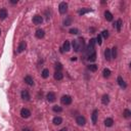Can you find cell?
<instances>
[{
  "label": "cell",
  "instance_id": "obj_12",
  "mask_svg": "<svg viewBox=\"0 0 131 131\" xmlns=\"http://www.w3.org/2000/svg\"><path fill=\"white\" fill-rule=\"evenodd\" d=\"M97 114H98L97 110H94L93 113H92V116H91V120H92L93 124H96V122H97V116H98Z\"/></svg>",
  "mask_w": 131,
  "mask_h": 131
},
{
  "label": "cell",
  "instance_id": "obj_6",
  "mask_svg": "<svg viewBox=\"0 0 131 131\" xmlns=\"http://www.w3.org/2000/svg\"><path fill=\"white\" fill-rule=\"evenodd\" d=\"M21 116H22V118L27 119V118H29L31 116V112L28 109H22L21 110Z\"/></svg>",
  "mask_w": 131,
  "mask_h": 131
},
{
  "label": "cell",
  "instance_id": "obj_5",
  "mask_svg": "<svg viewBox=\"0 0 131 131\" xmlns=\"http://www.w3.org/2000/svg\"><path fill=\"white\" fill-rule=\"evenodd\" d=\"M21 96H22L23 99L26 100V101L30 100V98H31L30 93H29V91H28V90H23V91H22V93H21Z\"/></svg>",
  "mask_w": 131,
  "mask_h": 131
},
{
  "label": "cell",
  "instance_id": "obj_36",
  "mask_svg": "<svg viewBox=\"0 0 131 131\" xmlns=\"http://www.w3.org/2000/svg\"><path fill=\"white\" fill-rule=\"evenodd\" d=\"M95 41H96L99 45H100L101 43H103V41H101V36H100V35H98V36H97V38H96V40H95Z\"/></svg>",
  "mask_w": 131,
  "mask_h": 131
},
{
  "label": "cell",
  "instance_id": "obj_15",
  "mask_svg": "<svg viewBox=\"0 0 131 131\" xmlns=\"http://www.w3.org/2000/svg\"><path fill=\"white\" fill-rule=\"evenodd\" d=\"M6 16H7V10H6L5 8L0 9V19H6Z\"/></svg>",
  "mask_w": 131,
  "mask_h": 131
},
{
  "label": "cell",
  "instance_id": "obj_29",
  "mask_svg": "<svg viewBox=\"0 0 131 131\" xmlns=\"http://www.w3.org/2000/svg\"><path fill=\"white\" fill-rule=\"evenodd\" d=\"M88 70L91 72H95L97 70V66L96 65H89L88 66Z\"/></svg>",
  "mask_w": 131,
  "mask_h": 131
},
{
  "label": "cell",
  "instance_id": "obj_7",
  "mask_svg": "<svg viewBox=\"0 0 131 131\" xmlns=\"http://www.w3.org/2000/svg\"><path fill=\"white\" fill-rule=\"evenodd\" d=\"M46 98L49 103H53V101H55V99H56V96H55L54 92H48L46 95Z\"/></svg>",
  "mask_w": 131,
  "mask_h": 131
},
{
  "label": "cell",
  "instance_id": "obj_27",
  "mask_svg": "<svg viewBox=\"0 0 131 131\" xmlns=\"http://www.w3.org/2000/svg\"><path fill=\"white\" fill-rule=\"evenodd\" d=\"M95 39H91V40L89 41V45H88V47H89V49H93L94 48V45H95Z\"/></svg>",
  "mask_w": 131,
  "mask_h": 131
},
{
  "label": "cell",
  "instance_id": "obj_17",
  "mask_svg": "<svg viewBox=\"0 0 131 131\" xmlns=\"http://www.w3.org/2000/svg\"><path fill=\"white\" fill-rule=\"evenodd\" d=\"M114 27L117 28V31L118 32H120L121 31V28H122V21H121V19H118V21L114 24Z\"/></svg>",
  "mask_w": 131,
  "mask_h": 131
},
{
  "label": "cell",
  "instance_id": "obj_23",
  "mask_svg": "<svg viewBox=\"0 0 131 131\" xmlns=\"http://www.w3.org/2000/svg\"><path fill=\"white\" fill-rule=\"evenodd\" d=\"M73 48H74L75 51H79L80 50V46H79V43H78L77 40L73 41Z\"/></svg>",
  "mask_w": 131,
  "mask_h": 131
},
{
  "label": "cell",
  "instance_id": "obj_35",
  "mask_svg": "<svg viewBox=\"0 0 131 131\" xmlns=\"http://www.w3.org/2000/svg\"><path fill=\"white\" fill-rule=\"evenodd\" d=\"M100 36H103V38H108L109 37V31H107V30H104V31H103V33H101V35Z\"/></svg>",
  "mask_w": 131,
  "mask_h": 131
},
{
  "label": "cell",
  "instance_id": "obj_1",
  "mask_svg": "<svg viewBox=\"0 0 131 131\" xmlns=\"http://www.w3.org/2000/svg\"><path fill=\"white\" fill-rule=\"evenodd\" d=\"M58 10H60V14H64L68 11V4L66 2H61L60 5H58Z\"/></svg>",
  "mask_w": 131,
  "mask_h": 131
},
{
  "label": "cell",
  "instance_id": "obj_21",
  "mask_svg": "<svg viewBox=\"0 0 131 131\" xmlns=\"http://www.w3.org/2000/svg\"><path fill=\"white\" fill-rule=\"evenodd\" d=\"M101 101H103V104H108L110 103V97L108 94H104V95L103 96V98H101Z\"/></svg>",
  "mask_w": 131,
  "mask_h": 131
},
{
  "label": "cell",
  "instance_id": "obj_37",
  "mask_svg": "<svg viewBox=\"0 0 131 131\" xmlns=\"http://www.w3.org/2000/svg\"><path fill=\"white\" fill-rule=\"evenodd\" d=\"M23 131H31V129H29V128H25V129H23Z\"/></svg>",
  "mask_w": 131,
  "mask_h": 131
},
{
  "label": "cell",
  "instance_id": "obj_22",
  "mask_svg": "<svg viewBox=\"0 0 131 131\" xmlns=\"http://www.w3.org/2000/svg\"><path fill=\"white\" fill-rule=\"evenodd\" d=\"M63 48H64V50H65V51H70V49H71L70 42H69V41H66L65 43H64V46H63Z\"/></svg>",
  "mask_w": 131,
  "mask_h": 131
},
{
  "label": "cell",
  "instance_id": "obj_40",
  "mask_svg": "<svg viewBox=\"0 0 131 131\" xmlns=\"http://www.w3.org/2000/svg\"><path fill=\"white\" fill-rule=\"evenodd\" d=\"M0 34H1V31H0Z\"/></svg>",
  "mask_w": 131,
  "mask_h": 131
},
{
  "label": "cell",
  "instance_id": "obj_14",
  "mask_svg": "<svg viewBox=\"0 0 131 131\" xmlns=\"http://www.w3.org/2000/svg\"><path fill=\"white\" fill-rule=\"evenodd\" d=\"M54 79L55 80H61V79H63V78H64V74L63 73H61V72H55V73H54Z\"/></svg>",
  "mask_w": 131,
  "mask_h": 131
},
{
  "label": "cell",
  "instance_id": "obj_24",
  "mask_svg": "<svg viewBox=\"0 0 131 131\" xmlns=\"http://www.w3.org/2000/svg\"><path fill=\"white\" fill-rule=\"evenodd\" d=\"M95 60H96V53H95V52H92V53L88 56V61H94Z\"/></svg>",
  "mask_w": 131,
  "mask_h": 131
},
{
  "label": "cell",
  "instance_id": "obj_26",
  "mask_svg": "<svg viewBox=\"0 0 131 131\" xmlns=\"http://www.w3.org/2000/svg\"><path fill=\"white\" fill-rule=\"evenodd\" d=\"M103 73V77L104 78H109L111 76V71L109 70V69H104Z\"/></svg>",
  "mask_w": 131,
  "mask_h": 131
},
{
  "label": "cell",
  "instance_id": "obj_19",
  "mask_svg": "<svg viewBox=\"0 0 131 131\" xmlns=\"http://www.w3.org/2000/svg\"><path fill=\"white\" fill-rule=\"evenodd\" d=\"M104 57H106V60L107 61H110L111 60V49H109V48H107L106 50H104Z\"/></svg>",
  "mask_w": 131,
  "mask_h": 131
},
{
  "label": "cell",
  "instance_id": "obj_18",
  "mask_svg": "<svg viewBox=\"0 0 131 131\" xmlns=\"http://www.w3.org/2000/svg\"><path fill=\"white\" fill-rule=\"evenodd\" d=\"M24 80H25V82L28 85H33V84H34V81H33V78L31 76H26Z\"/></svg>",
  "mask_w": 131,
  "mask_h": 131
},
{
  "label": "cell",
  "instance_id": "obj_34",
  "mask_svg": "<svg viewBox=\"0 0 131 131\" xmlns=\"http://www.w3.org/2000/svg\"><path fill=\"white\" fill-rule=\"evenodd\" d=\"M78 29H76V28H72L70 31H69V33H70V34H74V35H76V34H78Z\"/></svg>",
  "mask_w": 131,
  "mask_h": 131
},
{
  "label": "cell",
  "instance_id": "obj_28",
  "mask_svg": "<svg viewBox=\"0 0 131 131\" xmlns=\"http://www.w3.org/2000/svg\"><path fill=\"white\" fill-rule=\"evenodd\" d=\"M123 116L125 117V118H130L131 117V112L129 110H124V112H123Z\"/></svg>",
  "mask_w": 131,
  "mask_h": 131
},
{
  "label": "cell",
  "instance_id": "obj_11",
  "mask_svg": "<svg viewBox=\"0 0 131 131\" xmlns=\"http://www.w3.org/2000/svg\"><path fill=\"white\" fill-rule=\"evenodd\" d=\"M104 125L107 127H112L114 125V120L112 118H107V119L104 120Z\"/></svg>",
  "mask_w": 131,
  "mask_h": 131
},
{
  "label": "cell",
  "instance_id": "obj_9",
  "mask_svg": "<svg viewBox=\"0 0 131 131\" xmlns=\"http://www.w3.org/2000/svg\"><path fill=\"white\" fill-rule=\"evenodd\" d=\"M117 81H118V84L120 85V87H122V88H126V87H127V85H126V83H125V81L123 80V78L121 77V76L118 77Z\"/></svg>",
  "mask_w": 131,
  "mask_h": 131
},
{
  "label": "cell",
  "instance_id": "obj_33",
  "mask_svg": "<svg viewBox=\"0 0 131 131\" xmlns=\"http://www.w3.org/2000/svg\"><path fill=\"white\" fill-rule=\"evenodd\" d=\"M64 24H65V26H70L72 24V18H71V16H69L67 19H65Z\"/></svg>",
  "mask_w": 131,
  "mask_h": 131
},
{
  "label": "cell",
  "instance_id": "obj_30",
  "mask_svg": "<svg viewBox=\"0 0 131 131\" xmlns=\"http://www.w3.org/2000/svg\"><path fill=\"white\" fill-rule=\"evenodd\" d=\"M52 110H53V112H55V113H61V111H63L61 107H60V106H54L52 108Z\"/></svg>",
  "mask_w": 131,
  "mask_h": 131
},
{
  "label": "cell",
  "instance_id": "obj_32",
  "mask_svg": "<svg viewBox=\"0 0 131 131\" xmlns=\"http://www.w3.org/2000/svg\"><path fill=\"white\" fill-rule=\"evenodd\" d=\"M111 56L114 57V58L117 57V48H116V47H114V48L112 49V51H111Z\"/></svg>",
  "mask_w": 131,
  "mask_h": 131
},
{
  "label": "cell",
  "instance_id": "obj_2",
  "mask_svg": "<svg viewBox=\"0 0 131 131\" xmlns=\"http://www.w3.org/2000/svg\"><path fill=\"white\" fill-rule=\"evenodd\" d=\"M61 103L66 104V106H69V104L72 103V97L70 95H64L61 97Z\"/></svg>",
  "mask_w": 131,
  "mask_h": 131
},
{
  "label": "cell",
  "instance_id": "obj_20",
  "mask_svg": "<svg viewBox=\"0 0 131 131\" xmlns=\"http://www.w3.org/2000/svg\"><path fill=\"white\" fill-rule=\"evenodd\" d=\"M41 76H42V78H44V79H46V78L49 77V70L48 69H44V70L42 71Z\"/></svg>",
  "mask_w": 131,
  "mask_h": 131
},
{
  "label": "cell",
  "instance_id": "obj_10",
  "mask_svg": "<svg viewBox=\"0 0 131 131\" xmlns=\"http://www.w3.org/2000/svg\"><path fill=\"white\" fill-rule=\"evenodd\" d=\"M26 46H27V44H26L25 41H22L21 43L19 44V47H18V52H23L26 49Z\"/></svg>",
  "mask_w": 131,
  "mask_h": 131
},
{
  "label": "cell",
  "instance_id": "obj_31",
  "mask_svg": "<svg viewBox=\"0 0 131 131\" xmlns=\"http://www.w3.org/2000/svg\"><path fill=\"white\" fill-rule=\"evenodd\" d=\"M55 70H56L57 72H61V70H63V65H61V63H56L55 64Z\"/></svg>",
  "mask_w": 131,
  "mask_h": 131
},
{
  "label": "cell",
  "instance_id": "obj_8",
  "mask_svg": "<svg viewBox=\"0 0 131 131\" xmlns=\"http://www.w3.org/2000/svg\"><path fill=\"white\" fill-rule=\"evenodd\" d=\"M35 35H36V37H37L38 39H41V38H43V37H44L45 32H44V30H42V29H38V30L36 31Z\"/></svg>",
  "mask_w": 131,
  "mask_h": 131
},
{
  "label": "cell",
  "instance_id": "obj_39",
  "mask_svg": "<svg viewBox=\"0 0 131 131\" xmlns=\"http://www.w3.org/2000/svg\"><path fill=\"white\" fill-rule=\"evenodd\" d=\"M10 2H11V3H18V1H15V0H11Z\"/></svg>",
  "mask_w": 131,
  "mask_h": 131
},
{
  "label": "cell",
  "instance_id": "obj_16",
  "mask_svg": "<svg viewBox=\"0 0 131 131\" xmlns=\"http://www.w3.org/2000/svg\"><path fill=\"white\" fill-rule=\"evenodd\" d=\"M104 18H106V19H107V21H109V22L113 21V14H111L109 10L104 11Z\"/></svg>",
  "mask_w": 131,
  "mask_h": 131
},
{
  "label": "cell",
  "instance_id": "obj_3",
  "mask_svg": "<svg viewBox=\"0 0 131 131\" xmlns=\"http://www.w3.org/2000/svg\"><path fill=\"white\" fill-rule=\"evenodd\" d=\"M42 22H43V19H42L41 15H39V14L34 15V18H33V23H34L35 25H40V24H42Z\"/></svg>",
  "mask_w": 131,
  "mask_h": 131
},
{
  "label": "cell",
  "instance_id": "obj_13",
  "mask_svg": "<svg viewBox=\"0 0 131 131\" xmlns=\"http://www.w3.org/2000/svg\"><path fill=\"white\" fill-rule=\"evenodd\" d=\"M52 122H53L54 125H61V124L63 123V119H61V117H54Z\"/></svg>",
  "mask_w": 131,
  "mask_h": 131
},
{
  "label": "cell",
  "instance_id": "obj_4",
  "mask_svg": "<svg viewBox=\"0 0 131 131\" xmlns=\"http://www.w3.org/2000/svg\"><path fill=\"white\" fill-rule=\"evenodd\" d=\"M76 122L79 126H83V125H85V123H86V119H85V117H83V116H78L76 118Z\"/></svg>",
  "mask_w": 131,
  "mask_h": 131
},
{
  "label": "cell",
  "instance_id": "obj_25",
  "mask_svg": "<svg viewBox=\"0 0 131 131\" xmlns=\"http://www.w3.org/2000/svg\"><path fill=\"white\" fill-rule=\"evenodd\" d=\"M90 11H91L90 8H82L81 10H79V14L80 15H83V14H87V12H90Z\"/></svg>",
  "mask_w": 131,
  "mask_h": 131
},
{
  "label": "cell",
  "instance_id": "obj_38",
  "mask_svg": "<svg viewBox=\"0 0 131 131\" xmlns=\"http://www.w3.org/2000/svg\"><path fill=\"white\" fill-rule=\"evenodd\" d=\"M60 131H68V129L67 128H63V129H61Z\"/></svg>",
  "mask_w": 131,
  "mask_h": 131
}]
</instances>
